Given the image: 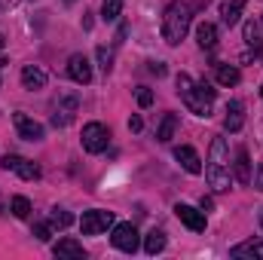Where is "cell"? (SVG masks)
<instances>
[{
	"mask_svg": "<svg viewBox=\"0 0 263 260\" xmlns=\"http://www.w3.org/2000/svg\"><path fill=\"white\" fill-rule=\"evenodd\" d=\"M73 117H77V98H73V95H65V107H62V101L52 104V126H55V129L70 126Z\"/></svg>",
	"mask_w": 263,
	"mask_h": 260,
	"instance_id": "cell-11",
	"label": "cell"
},
{
	"mask_svg": "<svg viewBox=\"0 0 263 260\" xmlns=\"http://www.w3.org/2000/svg\"><path fill=\"white\" fill-rule=\"evenodd\" d=\"M0 214H3V205H0Z\"/></svg>",
	"mask_w": 263,
	"mask_h": 260,
	"instance_id": "cell-37",
	"label": "cell"
},
{
	"mask_svg": "<svg viewBox=\"0 0 263 260\" xmlns=\"http://www.w3.org/2000/svg\"><path fill=\"white\" fill-rule=\"evenodd\" d=\"M205 181L214 193H227L233 184V172H230V147L227 138H214L208 147V165H205Z\"/></svg>",
	"mask_w": 263,
	"mask_h": 260,
	"instance_id": "cell-1",
	"label": "cell"
},
{
	"mask_svg": "<svg viewBox=\"0 0 263 260\" xmlns=\"http://www.w3.org/2000/svg\"><path fill=\"white\" fill-rule=\"evenodd\" d=\"M114 224H117L114 211H104V208H92V211H86V214L80 217V230H83V236L107 233V227H114Z\"/></svg>",
	"mask_w": 263,
	"mask_h": 260,
	"instance_id": "cell-4",
	"label": "cell"
},
{
	"mask_svg": "<svg viewBox=\"0 0 263 260\" xmlns=\"http://www.w3.org/2000/svg\"><path fill=\"white\" fill-rule=\"evenodd\" d=\"M144 251L147 254H162L165 251V233L162 230H150L144 236Z\"/></svg>",
	"mask_w": 263,
	"mask_h": 260,
	"instance_id": "cell-21",
	"label": "cell"
},
{
	"mask_svg": "<svg viewBox=\"0 0 263 260\" xmlns=\"http://www.w3.org/2000/svg\"><path fill=\"white\" fill-rule=\"evenodd\" d=\"M3 49H6V40H3V34H0V52H3Z\"/></svg>",
	"mask_w": 263,
	"mask_h": 260,
	"instance_id": "cell-34",
	"label": "cell"
},
{
	"mask_svg": "<svg viewBox=\"0 0 263 260\" xmlns=\"http://www.w3.org/2000/svg\"><path fill=\"white\" fill-rule=\"evenodd\" d=\"M251 181H254V187H257V190H260V193H263V162H260V165H257V172L251 175Z\"/></svg>",
	"mask_w": 263,
	"mask_h": 260,
	"instance_id": "cell-30",
	"label": "cell"
},
{
	"mask_svg": "<svg viewBox=\"0 0 263 260\" xmlns=\"http://www.w3.org/2000/svg\"><path fill=\"white\" fill-rule=\"evenodd\" d=\"M49 224H52L55 230H67V227L73 224V214L65 211V208H52V211H49Z\"/></svg>",
	"mask_w": 263,
	"mask_h": 260,
	"instance_id": "cell-24",
	"label": "cell"
},
{
	"mask_svg": "<svg viewBox=\"0 0 263 260\" xmlns=\"http://www.w3.org/2000/svg\"><path fill=\"white\" fill-rule=\"evenodd\" d=\"M242 126H245V104L242 101H230L227 104V117H223V129L239 132Z\"/></svg>",
	"mask_w": 263,
	"mask_h": 260,
	"instance_id": "cell-15",
	"label": "cell"
},
{
	"mask_svg": "<svg viewBox=\"0 0 263 260\" xmlns=\"http://www.w3.org/2000/svg\"><path fill=\"white\" fill-rule=\"evenodd\" d=\"M175 159H178L181 169L190 172V175H199V172H202V159H199V153L193 150V147H187V144L175 147Z\"/></svg>",
	"mask_w": 263,
	"mask_h": 260,
	"instance_id": "cell-13",
	"label": "cell"
},
{
	"mask_svg": "<svg viewBox=\"0 0 263 260\" xmlns=\"http://www.w3.org/2000/svg\"><path fill=\"white\" fill-rule=\"evenodd\" d=\"M257 217H260V227H263V208H257Z\"/></svg>",
	"mask_w": 263,
	"mask_h": 260,
	"instance_id": "cell-35",
	"label": "cell"
},
{
	"mask_svg": "<svg viewBox=\"0 0 263 260\" xmlns=\"http://www.w3.org/2000/svg\"><path fill=\"white\" fill-rule=\"evenodd\" d=\"M31 236H34L37 242H49V239H52V224H34Z\"/></svg>",
	"mask_w": 263,
	"mask_h": 260,
	"instance_id": "cell-28",
	"label": "cell"
},
{
	"mask_svg": "<svg viewBox=\"0 0 263 260\" xmlns=\"http://www.w3.org/2000/svg\"><path fill=\"white\" fill-rule=\"evenodd\" d=\"M178 95H181V101L187 104L190 114H196V117H211L214 89H211L208 83H196L190 73H178Z\"/></svg>",
	"mask_w": 263,
	"mask_h": 260,
	"instance_id": "cell-2",
	"label": "cell"
},
{
	"mask_svg": "<svg viewBox=\"0 0 263 260\" xmlns=\"http://www.w3.org/2000/svg\"><path fill=\"white\" fill-rule=\"evenodd\" d=\"M67 77H70L73 83H80V86L92 83V65H89V59H86L83 52H73V55L67 59Z\"/></svg>",
	"mask_w": 263,
	"mask_h": 260,
	"instance_id": "cell-10",
	"label": "cell"
},
{
	"mask_svg": "<svg viewBox=\"0 0 263 260\" xmlns=\"http://www.w3.org/2000/svg\"><path fill=\"white\" fill-rule=\"evenodd\" d=\"M242 12H245V0H227L223 9H220V18H223L227 28H233V25H239Z\"/></svg>",
	"mask_w": 263,
	"mask_h": 260,
	"instance_id": "cell-18",
	"label": "cell"
},
{
	"mask_svg": "<svg viewBox=\"0 0 263 260\" xmlns=\"http://www.w3.org/2000/svg\"><path fill=\"white\" fill-rule=\"evenodd\" d=\"M12 123H15L18 138H25V141H43V135H46V129H43L37 120H31L25 110H15V114H12Z\"/></svg>",
	"mask_w": 263,
	"mask_h": 260,
	"instance_id": "cell-8",
	"label": "cell"
},
{
	"mask_svg": "<svg viewBox=\"0 0 263 260\" xmlns=\"http://www.w3.org/2000/svg\"><path fill=\"white\" fill-rule=\"evenodd\" d=\"M196 43L202 49H214V46H217V28H214L211 22H202L196 28Z\"/></svg>",
	"mask_w": 263,
	"mask_h": 260,
	"instance_id": "cell-19",
	"label": "cell"
},
{
	"mask_svg": "<svg viewBox=\"0 0 263 260\" xmlns=\"http://www.w3.org/2000/svg\"><path fill=\"white\" fill-rule=\"evenodd\" d=\"M95 55H98V65L104 73H110V67H114V49H107V46H98L95 49Z\"/></svg>",
	"mask_w": 263,
	"mask_h": 260,
	"instance_id": "cell-26",
	"label": "cell"
},
{
	"mask_svg": "<svg viewBox=\"0 0 263 260\" xmlns=\"http://www.w3.org/2000/svg\"><path fill=\"white\" fill-rule=\"evenodd\" d=\"M110 144V132L101 123H86L83 126V150L86 153H104Z\"/></svg>",
	"mask_w": 263,
	"mask_h": 260,
	"instance_id": "cell-5",
	"label": "cell"
},
{
	"mask_svg": "<svg viewBox=\"0 0 263 260\" xmlns=\"http://www.w3.org/2000/svg\"><path fill=\"white\" fill-rule=\"evenodd\" d=\"M141 129H144V120H141L138 114H135V117H129V132H141Z\"/></svg>",
	"mask_w": 263,
	"mask_h": 260,
	"instance_id": "cell-31",
	"label": "cell"
},
{
	"mask_svg": "<svg viewBox=\"0 0 263 260\" xmlns=\"http://www.w3.org/2000/svg\"><path fill=\"white\" fill-rule=\"evenodd\" d=\"M138 104L141 107H150L153 104V92L150 89H138Z\"/></svg>",
	"mask_w": 263,
	"mask_h": 260,
	"instance_id": "cell-29",
	"label": "cell"
},
{
	"mask_svg": "<svg viewBox=\"0 0 263 260\" xmlns=\"http://www.w3.org/2000/svg\"><path fill=\"white\" fill-rule=\"evenodd\" d=\"M9 208H12V214H15L18 220H28V217H31V202H28V196H12Z\"/></svg>",
	"mask_w": 263,
	"mask_h": 260,
	"instance_id": "cell-23",
	"label": "cell"
},
{
	"mask_svg": "<svg viewBox=\"0 0 263 260\" xmlns=\"http://www.w3.org/2000/svg\"><path fill=\"white\" fill-rule=\"evenodd\" d=\"M150 73H156V77H165V65H162V62H150Z\"/></svg>",
	"mask_w": 263,
	"mask_h": 260,
	"instance_id": "cell-32",
	"label": "cell"
},
{
	"mask_svg": "<svg viewBox=\"0 0 263 260\" xmlns=\"http://www.w3.org/2000/svg\"><path fill=\"white\" fill-rule=\"evenodd\" d=\"M46 83H49V73H46L43 67H37V65L22 67V86H25V89L37 92V89H46Z\"/></svg>",
	"mask_w": 263,
	"mask_h": 260,
	"instance_id": "cell-12",
	"label": "cell"
},
{
	"mask_svg": "<svg viewBox=\"0 0 263 260\" xmlns=\"http://www.w3.org/2000/svg\"><path fill=\"white\" fill-rule=\"evenodd\" d=\"M214 80L220 86H236L242 80V73H239V67H233V65H217L214 67Z\"/></svg>",
	"mask_w": 263,
	"mask_h": 260,
	"instance_id": "cell-20",
	"label": "cell"
},
{
	"mask_svg": "<svg viewBox=\"0 0 263 260\" xmlns=\"http://www.w3.org/2000/svg\"><path fill=\"white\" fill-rule=\"evenodd\" d=\"M260 98H263V86H260Z\"/></svg>",
	"mask_w": 263,
	"mask_h": 260,
	"instance_id": "cell-36",
	"label": "cell"
},
{
	"mask_svg": "<svg viewBox=\"0 0 263 260\" xmlns=\"http://www.w3.org/2000/svg\"><path fill=\"white\" fill-rule=\"evenodd\" d=\"M175 214H178V220L187 227V230H193V233H202L205 230V211H199V208H193V205H187V202H178L175 205Z\"/></svg>",
	"mask_w": 263,
	"mask_h": 260,
	"instance_id": "cell-9",
	"label": "cell"
},
{
	"mask_svg": "<svg viewBox=\"0 0 263 260\" xmlns=\"http://www.w3.org/2000/svg\"><path fill=\"white\" fill-rule=\"evenodd\" d=\"M233 178H236L239 184H251V156H248V150H245V147H239V150H236Z\"/></svg>",
	"mask_w": 263,
	"mask_h": 260,
	"instance_id": "cell-14",
	"label": "cell"
},
{
	"mask_svg": "<svg viewBox=\"0 0 263 260\" xmlns=\"http://www.w3.org/2000/svg\"><path fill=\"white\" fill-rule=\"evenodd\" d=\"M245 43H248V46H254V49L260 46V31H257V25H254V22H245Z\"/></svg>",
	"mask_w": 263,
	"mask_h": 260,
	"instance_id": "cell-27",
	"label": "cell"
},
{
	"mask_svg": "<svg viewBox=\"0 0 263 260\" xmlns=\"http://www.w3.org/2000/svg\"><path fill=\"white\" fill-rule=\"evenodd\" d=\"M190 6L187 3H181V0H175V3H168L165 6V15H162V40L168 43V46H178L184 37H187V31H190Z\"/></svg>",
	"mask_w": 263,
	"mask_h": 260,
	"instance_id": "cell-3",
	"label": "cell"
},
{
	"mask_svg": "<svg viewBox=\"0 0 263 260\" xmlns=\"http://www.w3.org/2000/svg\"><path fill=\"white\" fill-rule=\"evenodd\" d=\"M175 132H178V117H175V114H165L162 123H159V129H156V141L168 144V141L175 138Z\"/></svg>",
	"mask_w": 263,
	"mask_h": 260,
	"instance_id": "cell-22",
	"label": "cell"
},
{
	"mask_svg": "<svg viewBox=\"0 0 263 260\" xmlns=\"http://www.w3.org/2000/svg\"><path fill=\"white\" fill-rule=\"evenodd\" d=\"M110 242H114V248H117V251L135 254V251H138V245H141V236H138L135 224H114Z\"/></svg>",
	"mask_w": 263,
	"mask_h": 260,
	"instance_id": "cell-6",
	"label": "cell"
},
{
	"mask_svg": "<svg viewBox=\"0 0 263 260\" xmlns=\"http://www.w3.org/2000/svg\"><path fill=\"white\" fill-rule=\"evenodd\" d=\"M123 15V0H104L101 3V18L104 22H117Z\"/></svg>",
	"mask_w": 263,
	"mask_h": 260,
	"instance_id": "cell-25",
	"label": "cell"
},
{
	"mask_svg": "<svg viewBox=\"0 0 263 260\" xmlns=\"http://www.w3.org/2000/svg\"><path fill=\"white\" fill-rule=\"evenodd\" d=\"M0 165H3L6 172H15L22 181H37V178H40V165L31 162V159H25V156H18V153H6V156L0 159Z\"/></svg>",
	"mask_w": 263,
	"mask_h": 260,
	"instance_id": "cell-7",
	"label": "cell"
},
{
	"mask_svg": "<svg viewBox=\"0 0 263 260\" xmlns=\"http://www.w3.org/2000/svg\"><path fill=\"white\" fill-rule=\"evenodd\" d=\"M230 254H233V257H257V260H263V239H248V242H239V245H236V248H233V251H230Z\"/></svg>",
	"mask_w": 263,
	"mask_h": 260,
	"instance_id": "cell-17",
	"label": "cell"
},
{
	"mask_svg": "<svg viewBox=\"0 0 263 260\" xmlns=\"http://www.w3.org/2000/svg\"><path fill=\"white\" fill-rule=\"evenodd\" d=\"M52 254L55 257H73V260H83L86 257V248L77 242V239H62L59 245H52Z\"/></svg>",
	"mask_w": 263,
	"mask_h": 260,
	"instance_id": "cell-16",
	"label": "cell"
},
{
	"mask_svg": "<svg viewBox=\"0 0 263 260\" xmlns=\"http://www.w3.org/2000/svg\"><path fill=\"white\" fill-rule=\"evenodd\" d=\"M199 208H202V211H211V208H214V202H211L208 196H202V202H199Z\"/></svg>",
	"mask_w": 263,
	"mask_h": 260,
	"instance_id": "cell-33",
	"label": "cell"
}]
</instances>
